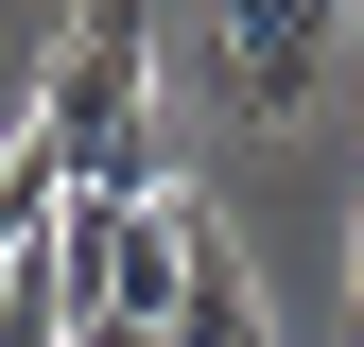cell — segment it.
<instances>
[{
  "mask_svg": "<svg viewBox=\"0 0 364 347\" xmlns=\"http://www.w3.org/2000/svg\"><path fill=\"white\" fill-rule=\"evenodd\" d=\"M70 347H173V330H70Z\"/></svg>",
  "mask_w": 364,
  "mask_h": 347,
  "instance_id": "277c9868",
  "label": "cell"
},
{
  "mask_svg": "<svg viewBox=\"0 0 364 347\" xmlns=\"http://www.w3.org/2000/svg\"><path fill=\"white\" fill-rule=\"evenodd\" d=\"M35 156L70 174V208H156V0H70L53 70H35Z\"/></svg>",
  "mask_w": 364,
  "mask_h": 347,
  "instance_id": "6da1fadb",
  "label": "cell"
},
{
  "mask_svg": "<svg viewBox=\"0 0 364 347\" xmlns=\"http://www.w3.org/2000/svg\"><path fill=\"white\" fill-rule=\"evenodd\" d=\"M173 347H278V313H260V278H243L225 226H208V260H191V295H173Z\"/></svg>",
  "mask_w": 364,
  "mask_h": 347,
  "instance_id": "3957f363",
  "label": "cell"
},
{
  "mask_svg": "<svg viewBox=\"0 0 364 347\" xmlns=\"http://www.w3.org/2000/svg\"><path fill=\"white\" fill-rule=\"evenodd\" d=\"M208 18H225V105L243 122H312V87L347 70L364 0H208Z\"/></svg>",
  "mask_w": 364,
  "mask_h": 347,
  "instance_id": "7a4b0ae2",
  "label": "cell"
},
{
  "mask_svg": "<svg viewBox=\"0 0 364 347\" xmlns=\"http://www.w3.org/2000/svg\"><path fill=\"white\" fill-rule=\"evenodd\" d=\"M347 295H364V226H347Z\"/></svg>",
  "mask_w": 364,
  "mask_h": 347,
  "instance_id": "5b68a950",
  "label": "cell"
}]
</instances>
